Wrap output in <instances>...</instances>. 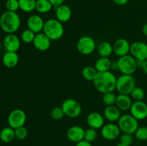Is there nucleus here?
Wrapping results in <instances>:
<instances>
[{
	"mask_svg": "<svg viewBox=\"0 0 147 146\" xmlns=\"http://www.w3.org/2000/svg\"><path fill=\"white\" fill-rule=\"evenodd\" d=\"M142 70H143L145 74L147 75V60H145V61L144 62V64H143V66H142Z\"/></svg>",
	"mask_w": 147,
	"mask_h": 146,
	"instance_id": "obj_42",
	"label": "nucleus"
},
{
	"mask_svg": "<svg viewBox=\"0 0 147 146\" xmlns=\"http://www.w3.org/2000/svg\"><path fill=\"white\" fill-rule=\"evenodd\" d=\"M19 56L14 52H6L2 57V63L7 68H14L18 64Z\"/></svg>",
	"mask_w": 147,
	"mask_h": 146,
	"instance_id": "obj_22",
	"label": "nucleus"
},
{
	"mask_svg": "<svg viewBox=\"0 0 147 146\" xmlns=\"http://www.w3.org/2000/svg\"><path fill=\"white\" fill-rule=\"evenodd\" d=\"M64 31L63 23L57 19H50L45 22L43 33L51 41L60 40L64 34Z\"/></svg>",
	"mask_w": 147,
	"mask_h": 146,
	"instance_id": "obj_3",
	"label": "nucleus"
},
{
	"mask_svg": "<svg viewBox=\"0 0 147 146\" xmlns=\"http://www.w3.org/2000/svg\"><path fill=\"white\" fill-rule=\"evenodd\" d=\"M32 43L34 47L41 52L47 51L51 46V40L44 33L41 32L36 34Z\"/></svg>",
	"mask_w": 147,
	"mask_h": 146,
	"instance_id": "obj_16",
	"label": "nucleus"
},
{
	"mask_svg": "<svg viewBox=\"0 0 147 146\" xmlns=\"http://www.w3.org/2000/svg\"><path fill=\"white\" fill-rule=\"evenodd\" d=\"M131 44L127 40L120 38L116 40L113 45V52L116 55L120 57L127 55L130 52Z\"/></svg>",
	"mask_w": 147,
	"mask_h": 146,
	"instance_id": "obj_15",
	"label": "nucleus"
},
{
	"mask_svg": "<svg viewBox=\"0 0 147 146\" xmlns=\"http://www.w3.org/2000/svg\"><path fill=\"white\" fill-rule=\"evenodd\" d=\"M98 72L93 66H86L82 70V76L87 81H93Z\"/></svg>",
	"mask_w": 147,
	"mask_h": 146,
	"instance_id": "obj_28",
	"label": "nucleus"
},
{
	"mask_svg": "<svg viewBox=\"0 0 147 146\" xmlns=\"http://www.w3.org/2000/svg\"><path fill=\"white\" fill-rule=\"evenodd\" d=\"M118 126L123 133L134 134L139 127L138 120L129 114L123 115L118 120Z\"/></svg>",
	"mask_w": 147,
	"mask_h": 146,
	"instance_id": "obj_5",
	"label": "nucleus"
},
{
	"mask_svg": "<svg viewBox=\"0 0 147 146\" xmlns=\"http://www.w3.org/2000/svg\"><path fill=\"white\" fill-rule=\"evenodd\" d=\"M121 130L118 125L114 123H109L104 125L100 130L102 137L107 140H113L117 139L120 136Z\"/></svg>",
	"mask_w": 147,
	"mask_h": 146,
	"instance_id": "obj_11",
	"label": "nucleus"
},
{
	"mask_svg": "<svg viewBox=\"0 0 147 146\" xmlns=\"http://www.w3.org/2000/svg\"><path fill=\"white\" fill-rule=\"evenodd\" d=\"M76 146H93V145H92L91 143H89V142H87L85 140H81V141L76 143Z\"/></svg>",
	"mask_w": 147,
	"mask_h": 146,
	"instance_id": "obj_39",
	"label": "nucleus"
},
{
	"mask_svg": "<svg viewBox=\"0 0 147 146\" xmlns=\"http://www.w3.org/2000/svg\"><path fill=\"white\" fill-rule=\"evenodd\" d=\"M117 78L111 72H98L93 81L95 88L99 92L104 94L106 92H113L116 90Z\"/></svg>",
	"mask_w": 147,
	"mask_h": 146,
	"instance_id": "obj_1",
	"label": "nucleus"
},
{
	"mask_svg": "<svg viewBox=\"0 0 147 146\" xmlns=\"http://www.w3.org/2000/svg\"><path fill=\"white\" fill-rule=\"evenodd\" d=\"M56 19L62 23L68 21L72 17V10L69 6L66 4H61L56 7Z\"/></svg>",
	"mask_w": 147,
	"mask_h": 146,
	"instance_id": "obj_19",
	"label": "nucleus"
},
{
	"mask_svg": "<svg viewBox=\"0 0 147 146\" xmlns=\"http://www.w3.org/2000/svg\"><path fill=\"white\" fill-rule=\"evenodd\" d=\"M1 47H2V44H1V40H0V52H1Z\"/></svg>",
	"mask_w": 147,
	"mask_h": 146,
	"instance_id": "obj_45",
	"label": "nucleus"
},
{
	"mask_svg": "<svg viewBox=\"0 0 147 146\" xmlns=\"http://www.w3.org/2000/svg\"><path fill=\"white\" fill-rule=\"evenodd\" d=\"M27 120V115L22 109H14L9 113L7 122L9 127L16 129L24 126Z\"/></svg>",
	"mask_w": 147,
	"mask_h": 146,
	"instance_id": "obj_8",
	"label": "nucleus"
},
{
	"mask_svg": "<svg viewBox=\"0 0 147 146\" xmlns=\"http://www.w3.org/2000/svg\"><path fill=\"white\" fill-rule=\"evenodd\" d=\"M77 50L83 55H89L95 51L96 48V42L92 37L89 36L81 37L78 41Z\"/></svg>",
	"mask_w": 147,
	"mask_h": 146,
	"instance_id": "obj_9",
	"label": "nucleus"
},
{
	"mask_svg": "<svg viewBox=\"0 0 147 146\" xmlns=\"http://www.w3.org/2000/svg\"><path fill=\"white\" fill-rule=\"evenodd\" d=\"M15 139L14 129L11 127H6L0 131V140L4 143H9Z\"/></svg>",
	"mask_w": 147,
	"mask_h": 146,
	"instance_id": "obj_25",
	"label": "nucleus"
},
{
	"mask_svg": "<svg viewBox=\"0 0 147 146\" xmlns=\"http://www.w3.org/2000/svg\"><path fill=\"white\" fill-rule=\"evenodd\" d=\"M51 117L55 120H60L64 117L65 113L61 107H55L51 110Z\"/></svg>",
	"mask_w": 147,
	"mask_h": 146,
	"instance_id": "obj_35",
	"label": "nucleus"
},
{
	"mask_svg": "<svg viewBox=\"0 0 147 146\" xmlns=\"http://www.w3.org/2000/svg\"><path fill=\"white\" fill-rule=\"evenodd\" d=\"M134 143V136L132 134L123 133L120 136V143L127 146H131Z\"/></svg>",
	"mask_w": 147,
	"mask_h": 146,
	"instance_id": "obj_37",
	"label": "nucleus"
},
{
	"mask_svg": "<svg viewBox=\"0 0 147 146\" xmlns=\"http://www.w3.org/2000/svg\"><path fill=\"white\" fill-rule=\"evenodd\" d=\"M136 82L131 74H122L117 78L116 90L119 94H130L132 90L136 87Z\"/></svg>",
	"mask_w": 147,
	"mask_h": 146,
	"instance_id": "obj_4",
	"label": "nucleus"
},
{
	"mask_svg": "<svg viewBox=\"0 0 147 146\" xmlns=\"http://www.w3.org/2000/svg\"></svg>",
	"mask_w": 147,
	"mask_h": 146,
	"instance_id": "obj_46",
	"label": "nucleus"
},
{
	"mask_svg": "<svg viewBox=\"0 0 147 146\" xmlns=\"http://www.w3.org/2000/svg\"><path fill=\"white\" fill-rule=\"evenodd\" d=\"M85 130L82 127L78 125H74L70 127L67 130L66 135L70 141L73 143H78L84 140Z\"/></svg>",
	"mask_w": 147,
	"mask_h": 146,
	"instance_id": "obj_18",
	"label": "nucleus"
},
{
	"mask_svg": "<svg viewBox=\"0 0 147 146\" xmlns=\"http://www.w3.org/2000/svg\"><path fill=\"white\" fill-rule=\"evenodd\" d=\"M142 31H143V34L147 37V23H146L142 27Z\"/></svg>",
	"mask_w": 147,
	"mask_h": 146,
	"instance_id": "obj_43",
	"label": "nucleus"
},
{
	"mask_svg": "<svg viewBox=\"0 0 147 146\" xmlns=\"http://www.w3.org/2000/svg\"><path fill=\"white\" fill-rule=\"evenodd\" d=\"M116 146H127V145H125L121 144V143H119V144H118Z\"/></svg>",
	"mask_w": 147,
	"mask_h": 146,
	"instance_id": "obj_44",
	"label": "nucleus"
},
{
	"mask_svg": "<svg viewBox=\"0 0 147 146\" xmlns=\"http://www.w3.org/2000/svg\"><path fill=\"white\" fill-rule=\"evenodd\" d=\"M129 110L131 115L137 120H142L147 117V104L143 100L134 102Z\"/></svg>",
	"mask_w": 147,
	"mask_h": 146,
	"instance_id": "obj_13",
	"label": "nucleus"
},
{
	"mask_svg": "<svg viewBox=\"0 0 147 146\" xmlns=\"http://www.w3.org/2000/svg\"><path fill=\"white\" fill-rule=\"evenodd\" d=\"M21 26V19L17 12L6 11L0 15V29L7 34H14Z\"/></svg>",
	"mask_w": 147,
	"mask_h": 146,
	"instance_id": "obj_2",
	"label": "nucleus"
},
{
	"mask_svg": "<svg viewBox=\"0 0 147 146\" xmlns=\"http://www.w3.org/2000/svg\"><path fill=\"white\" fill-rule=\"evenodd\" d=\"M53 7V4L49 0H36L35 10L40 14L49 12Z\"/></svg>",
	"mask_w": 147,
	"mask_h": 146,
	"instance_id": "obj_26",
	"label": "nucleus"
},
{
	"mask_svg": "<svg viewBox=\"0 0 147 146\" xmlns=\"http://www.w3.org/2000/svg\"><path fill=\"white\" fill-rule=\"evenodd\" d=\"M121 116V110L116 105L107 106L103 111V117L109 122H118Z\"/></svg>",
	"mask_w": 147,
	"mask_h": 146,
	"instance_id": "obj_21",
	"label": "nucleus"
},
{
	"mask_svg": "<svg viewBox=\"0 0 147 146\" xmlns=\"http://www.w3.org/2000/svg\"><path fill=\"white\" fill-rule=\"evenodd\" d=\"M116 4L119 6H124L129 2V0H112Z\"/></svg>",
	"mask_w": 147,
	"mask_h": 146,
	"instance_id": "obj_40",
	"label": "nucleus"
},
{
	"mask_svg": "<svg viewBox=\"0 0 147 146\" xmlns=\"http://www.w3.org/2000/svg\"><path fill=\"white\" fill-rule=\"evenodd\" d=\"M131 97L129 94H119L116 96V101L115 105L121 111H127L130 110L132 105Z\"/></svg>",
	"mask_w": 147,
	"mask_h": 146,
	"instance_id": "obj_20",
	"label": "nucleus"
},
{
	"mask_svg": "<svg viewBox=\"0 0 147 146\" xmlns=\"http://www.w3.org/2000/svg\"><path fill=\"white\" fill-rule=\"evenodd\" d=\"M49 1L51 2V4H53V7H58V6L63 4L65 0H49Z\"/></svg>",
	"mask_w": 147,
	"mask_h": 146,
	"instance_id": "obj_38",
	"label": "nucleus"
},
{
	"mask_svg": "<svg viewBox=\"0 0 147 146\" xmlns=\"http://www.w3.org/2000/svg\"><path fill=\"white\" fill-rule=\"evenodd\" d=\"M116 96L113 92H106L103 94L102 100L104 104L107 106L115 105L116 101Z\"/></svg>",
	"mask_w": 147,
	"mask_h": 146,
	"instance_id": "obj_31",
	"label": "nucleus"
},
{
	"mask_svg": "<svg viewBox=\"0 0 147 146\" xmlns=\"http://www.w3.org/2000/svg\"><path fill=\"white\" fill-rule=\"evenodd\" d=\"M3 46L7 52H17L21 46V39L14 34H7L3 40Z\"/></svg>",
	"mask_w": 147,
	"mask_h": 146,
	"instance_id": "obj_12",
	"label": "nucleus"
},
{
	"mask_svg": "<svg viewBox=\"0 0 147 146\" xmlns=\"http://www.w3.org/2000/svg\"><path fill=\"white\" fill-rule=\"evenodd\" d=\"M20 9L26 13L32 12L35 10L36 0H19Z\"/></svg>",
	"mask_w": 147,
	"mask_h": 146,
	"instance_id": "obj_27",
	"label": "nucleus"
},
{
	"mask_svg": "<svg viewBox=\"0 0 147 146\" xmlns=\"http://www.w3.org/2000/svg\"><path fill=\"white\" fill-rule=\"evenodd\" d=\"M111 60L109 59V57H100V58L98 59L95 62L94 67L98 72H107L111 70Z\"/></svg>",
	"mask_w": 147,
	"mask_h": 146,
	"instance_id": "obj_24",
	"label": "nucleus"
},
{
	"mask_svg": "<svg viewBox=\"0 0 147 146\" xmlns=\"http://www.w3.org/2000/svg\"><path fill=\"white\" fill-rule=\"evenodd\" d=\"M98 137V133L96 129L91 128L89 127L87 130H85V135H84V140L86 141L89 142V143H92L96 140Z\"/></svg>",
	"mask_w": 147,
	"mask_h": 146,
	"instance_id": "obj_32",
	"label": "nucleus"
},
{
	"mask_svg": "<svg viewBox=\"0 0 147 146\" xmlns=\"http://www.w3.org/2000/svg\"><path fill=\"white\" fill-rule=\"evenodd\" d=\"M97 52L100 57H109L113 52V45L109 42H101L98 45Z\"/></svg>",
	"mask_w": 147,
	"mask_h": 146,
	"instance_id": "obj_23",
	"label": "nucleus"
},
{
	"mask_svg": "<svg viewBox=\"0 0 147 146\" xmlns=\"http://www.w3.org/2000/svg\"><path fill=\"white\" fill-rule=\"evenodd\" d=\"M111 69L112 70H119V65H118L117 60L111 61Z\"/></svg>",
	"mask_w": 147,
	"mask_h": 146,
	"instance_id": "obj_41",
	"label": "nucleus"
},
{
	"mask_svg": "<svg viewBox=\"0 0 147 146\" xmlns=\"http://www.w3.org/2000/svg\"><path fill=\"white\" fill-rule=\"evenodd\" d=\"M14 133H15V138L19 140H24L28 136V130L24 126L14 129Z\"/></svg>",
	"mask_w": 147,
	"mask_h": 146,
	"instance_id": "obj_33",
	"label": "nucleus"
},
{
	"mask_svg": "<svg viewBox=\"0 0 147 146\" xmlns=\"http://www.w3.org/2000/svg\"><path fill=\"white\" fill-rule=\"evenodd\" d=\"M118 61L119 70L122 74H132L136 72L137 67L136 60L131 55H125L119 57Z\"/></svg>",
	"mask_w": 147,
	"mask_h": 146,
	"instance_id": "obj_6",
	"label": "nucleus"
},
{
	"mask_svg": "<svg viewBox=\"0 0 147 146\" xmlns=\"http://www.w3.org/2000/svg\"><path fill=\"white\" fill-rule=\"evenodd\" d=\"M61 107L63 108L65 115L70 118H76L81 114V105L79 102L74 99H66L62 104Z\"/></svg>",
	"mask_w": 147,
	"mask_h": 146,
	"instance_id": "obj_7",
	"label": "nucleus"
},
{
	"mask_svg": "<svg viewBox=\"0 0 147 146\" xmlns=\"http://www.w3.org/2000/svg\"><path fill=\"white\" fill-rule=\"evenodd\" d=\"M5 7L7 9V11L17 12V10L20 9L19 0H7L6 1Z\"/></svg>",
	"mask_w": 147,
	"mask_h": 146,
	"instance_id": "obj_36",
	"label": "nucleus"
},
{
	"mask_svg": "<svg viewBox=\"0 0 147 146\" xmlns=\"http://www.w3.org/2000/svg\"><path fill=\"white\" fill-rule=\"evenodd\" d=\"M131 97L134 101H142L145 97V92L143 88L140 87H136L131 92Z\"/></svg>",
	"mask_w": 147,
	"mask_h": 146,
	"instance_id": "obj_30",
	"label": "nucleus"
},
{
	"mask_svg": "<svg viewBox=\"0 0 147 146\" xmlns=\"http://www.w3.org/2000/svg\"><path fill=\"white\" fill-rule=\"evenodd\" d=\"M130 53L136 60H147V44L143 42H134L131 44Z\"/></svg>",
	"mask_w": 147,
	"mask_h": 146,
	"instance_id": "obj_10",
	"label": "nucleus"
},
{
	"mask_svg": "<svg viewBox=\"0 0 147 146\" xmlns=\"http://www.w3.org/2000/svg\"><path fill=\"white\" fill-rule=\"evenodd\" d=\"M45 22L43 19L38 14H32L27 20V29L34 31L35 34L40 33L43 31Z\"/></svg>",
	"mask_w": 147,
	"mask_h": 146,
	"instance_id": "obj_14",
	"label": "nucleus"
},
{
	"mask_svg": "<svg viewBox=\"0 0 147 146\" xmlns=\"http://www.w3.org/2000/svg\"><path fill=\"white\" fill-rule=\"evenodd\" d=\"M86 122L90 127L93 129H101L104 125V117L97 112L90 113L87 116Z\"/></svg>",
	"mask_w": 147,
	"mask_h": 146,
	"instance_id": "obj_17",
	"label": "nucleus"
},
{
	"mask_svg": "<svg viewBox=\"0 0 147 146\" xmlns=\"http://www.w3.org/2000/svg\"><path fill=\"white\" fill-rule=\"evenodd\" d=\"M36 34L32 30L27 29L24 30L21 34V40L25 44H30L32 43L34 41V39L35 37Z\"/></svg>",
	"mask_w": 147,
	"mask_h": 146,
	"instance_id": "obj_29",
	"label": "nucleus"
},
{
	"mask_svg": "<svg viewBox=\"0 0 147 146\" xmlns=\"http://www.w3.org/2000/svg\"><path fill=\"white\" fill-rule=\"evenodd\" d=\"M134 134L136 138L140 141L147 140V126L139 127Z\"/></svg>",
	"mask_w": 147,
	"mask_h": 146,
	"instance_id": "obj_34",
	"label": "nucleus"
}]
</instances>
